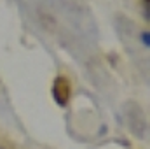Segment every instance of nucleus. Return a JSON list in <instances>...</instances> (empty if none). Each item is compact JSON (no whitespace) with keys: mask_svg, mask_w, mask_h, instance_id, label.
<instances>
[{"mask_svg":"<svg viewBox=\"0 0 150 149\" xmlns=\"http://www.w3.org/2000/svg\"><path fill=\"white\" fill-rule=\"evenodd\" d=\"M52 93H54V98H56V102L59 105H67V102L70 98V84H68V81L65 77H58Z\"/></svg>","mask_w":150,"mask_h":149,"instance_id":"f257e3e1","label":"nucleus"},{"mask_svg":"<svg viewBox=\"0 0 150 149\" xmlns=\"http://www.w3.org/2000/svg\"><path fill=\"white\" fill-rule=\"evenodd\" d=\"M142 40H143V42H145V46H147V47H149V32H145V34H142Z\"/></svg>","mask_w":150,"mask_h":149,"instance_id":"f03ea898","label":"nucleus"}]
</instances>
